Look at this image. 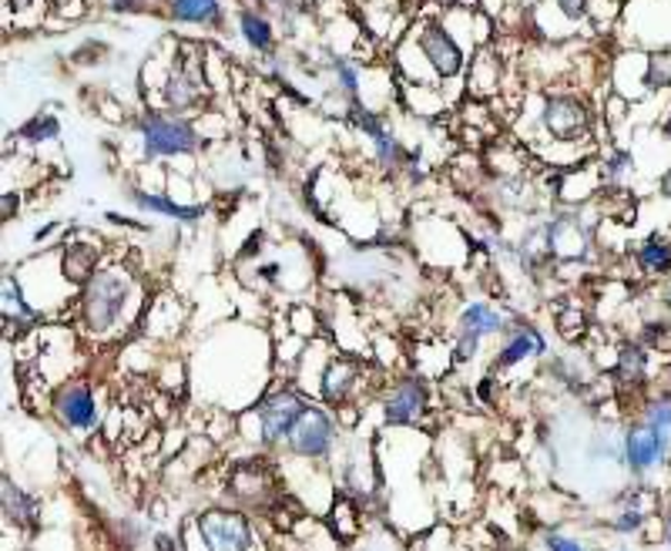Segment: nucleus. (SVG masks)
<instances>
[{
	"label": "nucleus",
	"mask_w": 671,
	"mask_h": 551,
	"mask_svg": "<svg viewBox=\"0 0 671 551\" xmlns=\"http://www.w3.org/2000/svg\"><path fill=\"white\" fill-rule=\"evenodd\" d=\"M132 276L117 266L98 269L82 290V320L95 333H108L132 303Z\"/></svg>",
	"instance_id": "f257e3e1"
},
{
	"label": "nucleus",
	"mask_w": 671,
	"mask_h": 551,
	"mask_svg": "<svg viewBox=\"0 0 671 551\" xmlns=\"http://www.w3.org/2000/svg\"><path fill=\"white\" fill-rule=\"evenodd\" d=\"M138 135L145 145V159L162 162V159H182V155H191L199 148V132H195L191 122L178 114H165V111H151L138 122Z\"/></svg>",
	"instance_id": "f03ea898"
},
{
	"label": "nucleus",
	"mask_w": 671,
	"mask_h": 551,
	"mask_svg": "<svg viewBox=\"0 0 671 551\" xmlns=\"http://www.w3.org/2000/svg\"><path fill=\"white\" fill-rule=\"evenodd\" d=\"M547 253L561 262H581L591 253V219L577 209L547 222Z\"/></svg>",
	"instance_id": "7ed1b4c3"
},
{
	"label": "nucleus",
	"mask_w": 671,
	"mask_h": 551,
	"mask_svg": "<svg viewBox=\"0 0 671 551\" xmlns=\"http://www.w3.org/2000/svg\"><path fill=\"white\" fill-rule=\"evenodd\" d=\"M199 531L209 551H249L252 548V528L239 511H206L199 518Z\"/></svg>",
	"instance_id": "20e7f679"
},
{
	"label": "nucleus",
	"mask_w": 671,
	"mask_h": 551,
	"mask_svg": "<svg viewBox=\"0 0 671 551\" xmlns=\"http://www.w3.org/2000/svg\"><path fill=\"white\" fill-rule=\"evenodd\" d=\"M336 441V424L323 407H306L289 434V448L302 457H323Z\"/></svg>",
	"instance_id": "39448f33"
},
{
	"label": "nucleus",
	"mask_w": 671,
	"mask_h": 551,
	"mask_svg": "<svg viewBox=\"0 0 671 551\" xmlns=\"http://www.w3.org/2000/svg\"><path fill=\"white\" fill-rule=\"evenodd\" d=\"M309 404L299 397L293 390H283V393H272L259 404V420H262V441L265 444H279V441H289L293 427L299 420V414L306 411Z\"/></svg>",
	"instance_id": "423d86ee"
},
{
	"label": "nucleus",
	"mask_w": 671,
	"mask_h": 551,
	"mask_svg": "<svg viewBox=\"0 0 671 551\" xmlns=\"http://www.w3.org/2000/svg\"><path fill=\"white\" fill-rule=\"evenodd\" d=\"M544 128L558 142H577L591 128V111L574 95H550L544 105Z\"/></svg>",
	"instance_id": "0eeeda50"
},
{
	"label": "nucleus",
	"mask_w": 671,
	"mask_h": 551,
	"mask_svg": "<svg viewBox=\"0 0 671 551\" xmlns=\"http://www.w3.org/2000/svg\"><path fill=\"white\" fill-rule=\"evenodd\" d=\"M420 51L430 61V68L440 77H457L463 71V51L450 37V30L444 24H426L420 34Z\"/></svg>",
	"instance_id": "6e6552de"
},
{
	"label": "nucleus",
	"mask_w": 671,
	"mask_h": 551,
	"mask_svg": "<svg viewBox=\"0 0 671 551\" xmlns=\"http://www.w3.org/2000/svg\"><path fill=\"white\" fill-rule=\"evenodd\" d=\"M664 454H668V434H664V430H658L651 424H638V427L627 430L624 457H627V464L635 467V470L655 467Z\"/></svg>",
	"instance_id": "1a4fd4ad"
},
{
	"label": "nucleus",
	"mask_w": 671,
	"mask_h": 551,
	"mask_svg": "<svg viewBox=\"0 0 671 551\" xmlns=\"http://www.w3.org/2000/svg\"><path fill=\"white\" fill-rule=\"evenodd\" d=\"M423 411H426V387L420 380L397 383V390H393L383 404L386 424H413L423 417Z\"/></svg>",
	"instance_id": "9d476101"
},
{
	"label": "nucleus",
	"mask_w": 671,
	"mask_h": 551,
	"mask_svg": "<svg viewBox=\"0 0 671 551\" xmlns=\"http://www.w3.org/2000/svg\"><path fill=\"white\" fill-rule=\"evenodd\" d=\"M202 95H206V82H202V74H199V68H175L172 74H169V82H165V88H162V98H165V105L172 108V111H188V108H195L202 101Z\"/></svg>",
	"instance_id": "9b49d317"
},
{
	"label": "nucleus",
	"mask_w": 671,
	"mask_h": 551,
	"mask_svg": "<svg viewBox=\"0 0 671 551\" xmlns=\"http://www.w3.org/2000/svg\"><path fill=\"white\" fill-rule=\"evenodd\" d=\"M58 414L67 427L74 430H88L95 427L98 420V407H95V397H91V390L85 383H74V387H64L58 393Z\"/></svg>",
	"instance_id": "f8f14e48"
},
{
	"label": "nucleus",
	"mask_w": 671,
	"mask_h": 551,
	"mask_svg": "<svg viewBox=\"0 0 671 551\" xmlns=\"http://www.w3.org/2000/svg\"><path fill=\"white\" fill-rule=\"evenodd\" d=\"M132 203L145 212H154V216H169L182 225H191V222H199L206 216V206H185V203H175L172 195L165 192H145V188H132Z\"/></svg>",
	"instance_id": "ddd939ff"
},
{
	"label": "nucleus",
	"mask_w": 671,
	"mask_h": 551,
	"mask_svg": "<svg viewBox=\"0 0 671 551\" xmlns=\"http://www.w3.org/2000/svg\"><path fill=\"white\" fill-rule=\"evenodd\" d=\"M504 330V317L490 306V303H470L463 313H460V333L463 336H490V333H500Z\"/></svg>",
	"instance_id": "4468645a"
},
{
	"label": "nucleus",
	"mask_w": 671,
	"mask_h": 551,
	"mask_svg": "<svg viewBox=\"0 0 671 551\" xmlns=\"http://www.w3.org/2000/svg\"><path fill=\"white\" fill-rule=\"evenodd\" d=\"M544 350H547L544 336H540L534 327H521V330L510 333V340L504 343V350H500V367H514V364H521V360H527V357H540Z\"/></svg>",
	"instance_id": "2eb2a0df"
},
{
	"label": "nucleus",
	"mask_w": 671,
	"mask_h": 551,
	"mask_svg": "<svg viewBox=\"0 0 671 551\" xmlns=\"http://www.w3.org/2000/svg\"><path fill=\"white\" fill-rule=\"evenodd\" d=\"M61 272L67 276L71 283H82V286H85L91 276L98 272V249L88 246V243L67 246V253H64V259H61Z\"/></svg>",
	"instance_id": "dca6fc26"
},
{
	"label": "nucleus",
	"mask_w": 671,
	"mask_h": 551,
	"mask_svg": "<svg viewBox=\"0 0 671 551\" xmlns=\"http://www.w3.org/2000/svg\"><path fill=\"white\" fill-rule=\"evenodd\" d=\"M169 17L178 24H212L222 17V0H172Z\"/></svg>",
	"instance_id": "f3484780"
},
{
	"label": "nucleus",
	"mask_w": 671,
	"mask_h": 551,
	"mask_svg": "<svg viewBox=\"0 0 671 551\" xmlns=\"http://www.w3.org/2000/svg\"><path fill=\"white\" fill-rule=\"evenodd\" d=\"M4 515L21 528H34L37 525V501L30 494H24L14 481H4Z\"/></svg>",
	"instance_id": "a211bd4d"
},
{
	"label": "nucleus",
	"mask_w": 671,
	"mask_h": 551,
	"mask_svg": "<svg viewBox=\"0 0 671 551\" xmlns=\"http://www.w3.org/2000/svg\"><path fill=\"white\" fill-rule=\"evenodd\" d=\"M352 383H357V364H352V360H333L326 377H323V397L333 401V404L346 401Z\"/></svg>",
	"instance_id": "6ab92c4d"
},
{
	"label": "nucleus",
	"mask_w": 671,
	"mask_h": 551,
	"mask_svg": "<svg viewBox=\"0 0 671 551\" xmlns=\"http://www.w3.org/2000/svg\"><path fill=\"white\" fill-rule=\"evenodd\" d=\"M635 262L642 272H668L671 269V243L658 240V235H651V240H645L635 253Z\"/></svg>",
	"instance_id": "aec40b11"
},
{
	"label": "nucleus",
	"mask_w": 671,
	"mask_h": 551,
	"mask_svg": "<svg viewBox=\"0 0 671 551\" xmlns=\"http://www.w3.org/2000/svg\"><path fill=\"white\" fill-rule=\"evenodd\" d=\"M239 30H243L249 48H256V51H272V24H269L262 14L243 11V14H239Z\"/></svg>",
	"instance_id": "412c9836"
},
{
	"label": "nucleus",
	"mask_w": 671,
	"mask_h": 551,
	"mask_svg": "<svg viewBox=\"0 0 671 551\" xmlns=\"http://www.w3.org/2000/svg\"><path fill=\"white\" fill-rule=\"evenodd\" d=\"M370 142H373V155H376L380 169H400V166H407V151H403L400 138L393 135L389 128L380 132V135L370 138Z\"/></svg>",
	"instance_id": "4be33fe9"
},
{
	"label": "nucleus",
	"mask_w": 671,
	"mask_h": 551,
	"mask_svg": "<svg viewBox=\"0 0 671 551\" xmlns=\"http://www.w3.org/2000/svg\"><path fill=\"white\" fill-rule=\"evenodd\" d=\"M645 367H648L645 346H638V343L621 346V353H618V377H621L624 383H638V380L645 377Z\"/></svg>",
	"instance_id": "5701e85b"
},
{
	"label": "nucleus",
	"mask_w": 671,
	"mask_h": 551,
	"mask_svg": "<svg viewBox=\"0 0 671 551\" xmlns=\"http://www.w3.org/2000/svg\"><path fill=\"white\" fill-rule=\"evenodd\" d=\"M668 85H671V48L651 51L648 64H645V88L648 91H661Z\"/></svg>",
	"instance_id": "b1692460"
},
{
	"label": "nucleus",
	"mask_w": 671,
	"mask_h": 551,
	"mask_svg": "<svg viewBox=\"0 0 671 551\" xmlns=\"http://www.w3.org/2000/svg\"><path fill=\"white\" fill-rule=\"evenodd\" d=\"M58 135H61V125H58V118H51V114H37V118H30V122L21 128V138H27L34 145L54 142Z\"/></svg>",
	"instance_id": "393cba45"
},
{
	"label": "nucleus",
	"mask_w": 671,
	"mask_h": 551,
	"mask_svg": "<svg viewBox=\"0 0 671 551\" xmlns=\"http://www.w3.org/2000/svg\"><path fill=\"white\" fill-rule=\"evenodd\" d=\"M333 74H336V88L357 101V91H360V68L352 64L349 58H336L333 61Z\"/></svg>",
	"instance_id": "a878e982"
},
{
	"label": "nucleus",
	"mask_w": 671,
	"mask_h": 551,
	"mask_svg": "<svg viewBox=\"0 0 671 551\" xmlns=\"http://www.w3.org/2000/svg\"><path fill=\"white\" fill-rule=\"evenodd\" d=\"M627 172H631V155H627V151L608 155V162L601 166V175H605L608 185H621V182L627 179Z\"/></svg>",
	"instance_id": "bb28decb"
},
{
	"label": "nucleus",
	"mask_w": 671,
	"mask_h": 551,
	"mask_svg": "<svg viewBox=\"0 0 671 551\" xmlns=\"http://www.w3.org/2000/svg\"><path fill=\"white\" fill-rule=\"evenodd\" d=\"M645 424L658 427V430H671V397H661L655 404H648V414H645Z\"/></svg>",
	"instance_id": "cd10ccee"
},
{
	"label": "nucleus",
	"mask_w": 671,
	"mask_h": 551,
	"mask_svg": "<svg viewBox=\"0 0 671 551\" xmlns=\"http://www.w3.org/2000/svg\"><path fill=\"white\" fill-rule=\"evenodd\" d=\"M645 522V511L638 504H624L621 515H618V531H635Z\"/></svg>",
	"instance_id": "c85d7f7f"
},
{
	"label": "nucleus",
	"mask_w": 671,
	"mask_h": 551,
	"mask_svg": "<svg viewBox=\"0 0 671 551\" xmlns=\"http://www.w3.org/2000/svg\"><path fill=\"white\" fill-rule=\"evenodd\" d=\"M671 323H651L645 327V343L648 346H671Z\"/></svg>",
	"instance_id": "c756f323"
},
{
	"label": "nucleus",
	"mask_w": 671,
	"mask_h": 551,
	"mask_svg": "<svg viewBox=\"0 0 671 551\" xmlns=\"http://www.w3.org/2000/svg\"><path fill=\"white\" fill-rule=\"evenodd\" d=\"M555 4L568 21H581L587 14V0H555Z\"/></svg>",
	"instance_id": "7c9ffc66"
},
{
	"label": "nucleus",
	"mask_w": 671,
	"mask_h": 551,
	"mask_svg": "<svg viewBox=\"0 0 671 551\" xmlns=\"http://www.w3.org/2000/svg\"><path fill=\"white\" fill-rule=\"evenodd\" d=\"M547 548L550 551H584L574 538H564V535H547Z\"/></svg>",
	"instance_id": "2f4dec72"
},
{
	"label": "nucleus",
	"mask_w": 671,
	"mask_h": 551,
	"mask_svg": "<svg viewBox=\"0 0 671 551\" xmlns=\"http://www.w3.org/2000/svg\"><path fill=\"white\" fill-rule=\"evenodd\" d=\"M145 0H111V11L117 14H132V11H141Z\"/></svg>",
	"instance_id": "473e14b6"
},
{
	"label": "nucleus",
	"mask_w": 671,
	"mask_h": 551,
	"mask_svg": "<svg viewBox=\"0 0 671 551\" xmlns=\"http://www.w3.org/2000/svg\"><path fill=\"white\" fill-rule=\"evenodd\" d=\"M17 206H21V195H17V192H11L8 199H4V216H14V212H17Z\"/></svg>",
	"instance_id": "72a5a7b5"
},
{
	"label": "nucleus",
	"mask_w": 671,
	"mask_h": 551,
	"mask_svg": "<svg viewBox=\"0 0 671 551\" xmlns=\"http://www.w3.org/2000/svg\"><path fill=\"white\" fill-rule=\"evenodd\" d=\"M154 548H158V551H175V541L165 538V535H158V538H154Z\"/></svg>",
	"instance_id": "f704fd0d"
},
{
	"label": "nucleus",
	"mask_w": 671,
	"mask_h": 551,
	"mask_svg": "<svg viewBox=\"0 0 671 551\" xmlns=\"http://www.w3.org/2000/svg\"><path fill=\"white\" fill-rule=\"evenodd\" d=\"M661 195H664V199H671V169H668L664 179H661Z\"/></svg>",
	"instance_id": "c9c22d12"
},
{
	"label": "nucleus",
	"mask_w": 671,
	"mask_h": 551,
	"mask_svg": "<svg viewBox=\"0 0 671 551\" xmlns=\"http://www.w3.org/2000/svg\"><path fill=\"white\" fill-rule=\"evenodd\" d=\"M664 541H671V511L664 515Z\"/></svg>",
	"instance_id": "e433bc0d"
},
{
	"label": "nucleus",
	"mask_w": 671,
	"mask_h": 551,
	"mask_svg": "<svg viewBox=\"0 0 671 551\" xmlns=\"http://www.w3.org/2000/svg\"><path fill=\"white\" fill-rule=\"evenodd\" d=\"M664 135L671 138V111H668V122H664Z\"/></svg>",
	"instance_id": "4c0bfd02"
},
{
	"label": "nucleus",
	"mask_w": 671,
	"mask_h": 551,
	"mask_svg": "<svg viewBox=\"0 0 671 551\" xmlns=\"http://www.w3.org/2000/svg\"><path fill=\"white\" fill-rule=\"evenodd\" d=\"M664 303H668V306H671V283H668V286H664Z\"/></svg>",
	"instance_id": "58836bf2"
},
{
	"label": "nucleus",
	"mask_w": 671,
	"mask_h": 551,
	"mask_svg": "<svg viewBox=\"0 0 671 551\" xmlns=\"http://www.w3.org/2000/svg\"><path fill=\"white\" fill-rule=\"evenodd\" d=\"M256 4H265V0H256Z\"/></svg>",
	"instance_id": "ea45409f"
}]
</instances>
